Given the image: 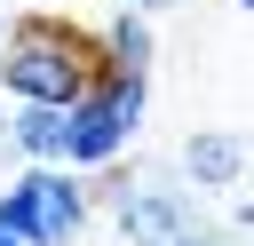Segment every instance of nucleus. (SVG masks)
Segmentation results:
<instances>
[{
  "label": "nucleus",
  "mask_w": 254,
  "mask_h": 246,
  "mask_svg": "<svg viewBox=\"0 0 254 246\" xmlns=\"http://www.w3.org/2000/svg\"><path fill=\"white\" fill-rule=\"evenodd\" d=\"M183 183H190V190H238V183H246V135H238V127H190V143H183Z\"/></svg>",
  "instance_id": "obj_4"
},
{
  "label": "nucleus",
  "mask_w": 254,
  "mask_h": 246,
  "mask_svg": "<svg viewBox=\"0 0 254 246\" xmlns=\"http://www.w3.org/2000/svg\"><path fill=\"white\" fill-rule=\"evenodd\" d=\"M111 214H119L127 246H214L198 190H190L183 175H167V167H135L127 190L111 198Z\"/></svg>",
  "instance_id": "obj_2"
},
{
  "label": "nucleus",
  "mask_w": 254,
  "mask_h": 246,
  "mask_svg": "<svg viewBox=\"0 0 254 246\" xmlns=\"http://www.w3.org/2000/svg\"><path fill=\"white\" fill-rule=\"evenodd\" d=\"M0 40H8V16H0Z\"/></svg>",
  "instance_id": "obj_10"
},
{
  "label": "nucleus",
  "mask_w": 254,
  "mask_h": 246,
  "mask_svg": "<svg viewBox=\"0 0 254 246\" xmlns=\"http://www.w3.org/2000/svg\"><path fill=\"white\" fill-rule=\"evenodd\" d=\"M0 151H8V95H0Z\"/></svg>",
  "instance_id": "obj_7"
},
{
  "label": "nucleus",
  "mask_w": 254,
  "mask_h": 246,
  "mask_svg": "<svg viewBox=\"0 0 254 246\" xmlns=\"http://www.w3.org/2000/svg\"><path fill=\"white\" fill-rule=\"evenodd\" d=\"M8 143L32 167H64V103H16L8 111Z\"/></svg>",
  "instance_id": "obj_5"
},
{
  "label": "nucleus",
  "mask_w": 254,
  "mask_h": 246,
  "mask_svg": "<svg viewBox=\"0 0 254 246\" xmlns=\"http://www.w3.org/2000/svg\"><path fill=\"white\" fill-rule=\"evenodd\" d=\"M95 56H103V71H151V24H143V8H119L95 32Z\"/></svg>",
  "instance_id": "obj_6"
},
{
  "label": "nucleus",
  "mask_w": 254,
  "mask_h": 246,
  "mask_svg": "<svg viewBox=\"0 0 254 246\" xmlns=\"http://www.w3.org/2000/svg\"><path fill=\"white\" fill-rule=\"evenodd\" d=\"M230 8H246V0H230Z\"/></svg>",
  "instance_id": "obj_11"
},
{
  "label": "nucleus",
  "mask_w": 254,
  "mask_h": 246,
  "mask_svg": "<svg viewBox=\"0 0 254 246\" xmlns=\"http://www.w3.org/2000/svg\"><path fill=\"white\" fill-rule=\"evenodd\" d=\"M87 183L79 167H24L8 190H0V230H16L24 246H71L87 230Z\"/></svg>",
  "instance_id": "obj_3"
},
{
  "label": "nucleus",
  "mask_w": 254,
  "mask_h": 246,
  "mask_svg": "<svg viewBox=\"0 0 254 246\" xmlns=\"http://www.w3.org/2000/svg\"><path fill=\"white\" fill-rule=\"evenodd\" d=\"M103 71L95 32L64 24V16H16L0 40V95L8 103H71L87 95Z\"/></svg>",
  "instance_id": "obj_1"
},
{
  "label": "nucleus",
  "mask_w": 254,
  "mask_h": 246,
  "mask_svg": "<svg viewBox=\"0 0 254 246\" xmlns=\"http://www.w3.org/2000/svg\"><path fill=\"white\" fill-rule=\"evenodd\" d=\"M0 246H24V238H16V230H0Z\"/></svg>",
  "instance_id": "obj_8"
},
{
  "label": "nucleus",
  "mask_w": 254,
  "mask_h": 246,
  "mask_svg": "<svg viewBox=\"0 0 254 246\" xmlns=\"http://www.w3.org/2000/svg\"><path fill=\"white\" fill-rule=\"evenodd\" d=\"M135 8H175V0H135Z\"/></svg>",
  "instance_id": "obj_9"
}]
</instances>
